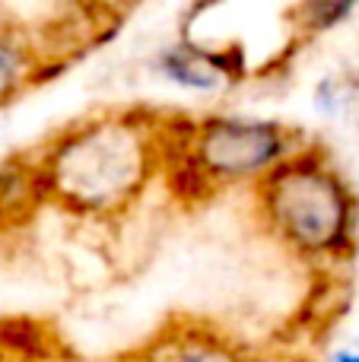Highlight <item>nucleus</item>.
I'll return each instance as SVG.
<instances>
[{
	"mask_svg": "<svg viewBox=\"0 0 359 362\" xmlns=\"http://www.w3.org/2000/svg\"><path fill=\"white\" fill-rule=\"evenodd\" d=\"M178 140L184 156L213 194L235 185H261L273 169H280L309 144L302 131L277 118L226 112L178 118Z\"/></svg>",
	"mask_w": 359,
	"mask_h": 362,
	"instance_id": "obj_3",
	"label": "nucleus"
},
{
	"mask_svg": "<svg viewBox=\"0 0 359 362\" xmlns=\"http://www.w3.org/2000/svg\"><path fill=\"white\" fill-rule=\"evenodd\" d=\"M137 362H252V356L226 334L204 325H182L159 334Z\"/></svg>",
	"mask_w": 359,
	"mask_h": 362,
	"instance_id": "obj_6",
	"label": "nucleus"
},
{
	"mask_svg": "<svg viewBox=\"0 0 359 362\" xmlns=\"http://www.w3.org/2000/svg\"><path fill=\"white\" fill-rule=\"evenodd\" d=\"M258 213L283 248L312 264L353 257L359 242V194L331 153L305 144L261 185Z\"/></svg>",
	"mask_w": 359,
	"mask_h": 362,
	"instance_id": "obj_2",
	"label": "nucleus"
},
{
	"mask_svg": "<svg viewBox=\"0 0 359 362\" xmlns=\"http://www.w3.org/2000/svg\"><path fill=\"white\" fill-rule=\"evenodd\" d=\"M299 29L302 32H328L337 29L347 16H353L356 6L353 4H309V6H299Z\"/></svg>",
	"mask_w": 359,
	"mask_h": 362,
	"instance_id": "obj_7",
	"label": "nucleus"
},
{
	"mask_svg": "<svg viewBox=\"0 0 359 362\" xmlns=\"http://www.w3.org/2000/svg\"><path fill=\"white\" fill-rule=\"evenodd\" d=\"M57 54L23 25L0 23V105H10L45 80Z\"/></svg>",
	"mask_w": 359,
	"mask_h": 362,
	"instance_id": "obj_5",
	"label": "nucleus"
},
{
	"mask_svg": "<svg viewBox=\"0 0 359 362\" xmlns=\"http://www.w3.org/2000/svg\"><path fill=\"white\" fill-rule=\"evenodd\" d=\"M156 74L175 89L194 95H213L223 93L226 86L239 83L245 76V57L235 51L210 48L194 38H178V42L159 48L156 61H153Z\"/></svg>",
	"mask_w": 359,
	"mask_h": 362,
	"instance_id": "obj_4",
	"label": "nucleus"
},
{
	"mask_svg": "<svg viewBox=\"0 0 359 362\" xmlns=\"http://www.w3.org/2000/svg\"><path fill=\"white\" fill-rule=\"evenodd\" d=\"M35 163L45 200L80 216H114L163 172V121L143 112L93 115L64 127Z\"/></svg>",
	"mask_w": 359,
	"mask_h": 362,
	"instance_id": "obj_1",
	"label": "nucleus"
},
{
	"mask_svg": "<svg viewBox=\"0 0 359 362\" xmlns=\"http://www.w3.org/2000/svg\"><path fill=\"white\" fill-rule=\"evenodd\" d=\"M324 362H359V350H347V346H341V350H331Z\"/></svg>",
	"mask_w": 359,
	"mask_h": 362,
	"instance_id": "obj_9",
	"label": "nucleus"
},
{
	"mask_svg": "<svg viewBox=\"0 0 359 362\" xmlns=\"http://www.w3.org/2000/svg\"><path fill=\"white\" fill-rule=\"evenodd\" d=\"M315 105H318V112H324V115H337L350 105V93H343L337 76H324L315 89Z\"/></svg>",
	"mask_w": 359,
	"mask_h": 362,
	"instance_id": "obj_8",
	"label": "nucleus"
}]
</instances>
